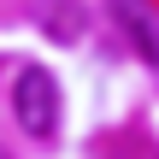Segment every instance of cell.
I'll return each instance as SVG.
<instances>
[{"label": "cell", "instance_id": "obj_1", "mask_svg": "<svg viewBox=\"0 0 159 159\" xmlns=\"http://www.w3.org/2000/svg\"><path fill=\"white\" fill-rule=\"evenodd\" d=\"M12 118H18V130L24 136H53L59 130V83L47 77V71H24L18 77V89H12Z\"/></svg>", "mask_w": 159, "mask_h": 159}, {"label": "cell", "instance_id": "obj_3", "mask_svg": "<svg viewBox=\"0 0 159 159\" xmlns=\"http://www.w3.org/2000/svg\"><path fill=\"white\" fill-rule=\"evenodd\" d=\"M0 159H6V153H0Z\"/></svg>", "mask_w": 159, "mask_h": 159}, {"label": "cell", "instance_id": "obj_2", "mask_svg": "<svg viewBox=\"0 0 159 159\" xmlns=\"http://www.w3.org/2000/svg\"><path fill=\"white\" fill-rule=\"evenodd\" d=\"M112 12H118L124 35H136V47L148 53V65H159V24L148 18V6L142 0H112Z\"/></svg>", "mask_w": 159, "mask_h": 159}]
</instances>
